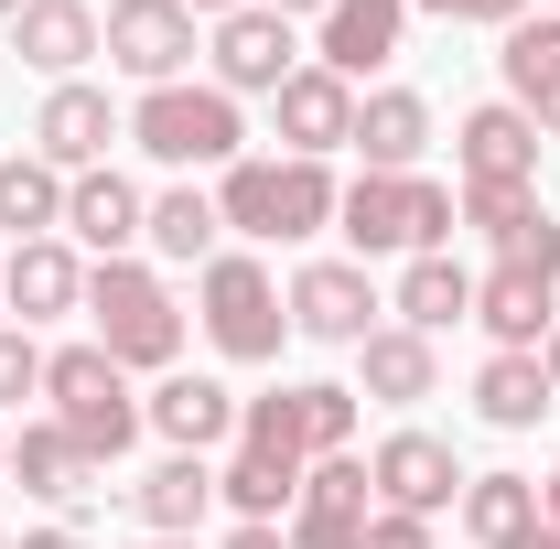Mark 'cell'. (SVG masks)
Segmentation results:
<instances>
[{"instance_id":"cell-1","label":"cell","mask_w":560,"mask_h":549,"mask_svg":"<svg viewBox=\"0 0 560 549\" xmlns=\"http://www.w3.org/2000/svg\"><path fill=\"white\" fill-rule=\"evenodd\" d=\"M44 388H55V431H66L86 464H119V453H130L140 399H130V377H119V355L66 344V355H44Z\"/></svg>"},{"instance_id":"cell-2","label":"cell","mask_w":560,"mask_h":549,"mask_svg":"<svg viewBox=\"0 0 560 549\" xmlns=\"http://www.w3.org/2000/svg\"><path fill=\"white\" fill-rule=\"evenodd\" d=\"M550 280H560V226L550 215L506 226V237H495V280H475V324H486L506 355H528L539 324H550Z\"/></svg>"},{"instance_id":"cell-3","label":"cell","mask_w":560,"mask_h":549,"mask_svg":"<svg viewBox=\"0 0 560 549\" xmlns=\"http://www.w3.org/2000/svg\"><path fill=\"white\" fill-rule=\"evenodd\" d=\"M335 215H346V237L366 259H377V248L431 259V248L453 237V195H442L431 173H355V195H335Z\"/></svg>"},{"instance_id":"cell-4","label":"cell","mask_w":560,"mask_h":549,"mask_svg":"<svg viewBox=\"0 0 560 549\" xmlns=\"http://www.w3.org/2000/svg\"><path fill=\"white\" fill-rule=\"evenodd\" d=\"M226 226H248V237H313L324 215H335V173L324 162H226V195H215Z\"/></svg>"},{"instance_id":"cell-5","label":"cell","mask_w":560,"mask_h":549,"mask_svg":"<svg viewBox=\"0 0 560 549\" xmlns=\"http://www.w3.org/2000/svg\"><path fill=\"white\" fill-rule=\"evenodd\" d=\"M86 313H97V355H119V366H173L184 355V313H173V291L130 259H108V270L86 280Z\"/></svg>"},{"instance_id":"cell-6","label":"cell","mask_w":560,"mask_h":549,"mask_svg":"<svg viewBox=\"0 0 560 549\" xmlns=\"http://www.w3.org/2000/svg\"><path fill=\"white\" fill-rule=\"evenodd\" d=\"M346 431H355V388H270L237 410V453L302 475V453H346Z\"/></svg>"},{"instance_id":"cell-7","label":"cell","mask_w":560,"mask_h":549,"mask_svg":"<svg viewBox=\"0 0 560 549\" xmlns=\"http://www.w3.org/2000/svg\"><path fill=\"white\" fill-rule=\"evenodd\" d=\"M130 140L151 162H237V97L226 86H151L130 108Z\"/></svg>"},{"instance_id":"cell-8","label":"cell","mask_w":560,"mask_h":549,"mask_svg":"<svg viewBox=\"0 0 560 549\" xmlns=\"http://www.w3.org/2000/svg\"><path fill=\"white\" fill-rule=\"evenodd\" d=\"M206 335H215V355H237V366L280 355V291H270L259 259H206Z\"/></svg>"},{"instance_id":"cell-9","label":"cell","mask_w":560,"mask_h":549,"mask_svg":"<svg viewBox=\"0 0 560 549\" xmlns=\"http://www.w3.org/2000/svg\"><path fill=\"white\" fill-rule=\"evenodd\" d=\"M184 55H195V11L184 0H119L108 11V66H130L140 86H184Z\"/></svg>"},{"instance_id":"cell-10","label":"cell","mask_w":560,"mask_h":549,"mask_svg":"<svg viewBox=\"0 0 560 549\" xmlns=\"http://www.w3.org/2000/svg\"><path fill=\"white\" fill-rule=\"evenodd\" d=\"M366 484H377L399 517H431V506H453L475 475L453 464V442H431V431H388V442H377V464H366Z\"/></svg>"},{"instance_id":"cell-11","label":"cell","mask_w":560,"mask_h":549,"mask_svg":"<svg viewBox=\"0 0 560 549\" xmlns=\"http://www.w3.org/2000/svg\"><path fill=\"white\" fill-rule=\"evenodd\" d=\"M302 517H291V549H366V464H346V453H324L313 475H302V495H291Z\"/></svg>"},{"instance_id":"cell-12","label":"cell","mask_w":560,"mask_h":549,"mask_svg":"<svg viewBox=\"0 0 560 549\" xmlns=\"http://www.w3.org/2000/svg\"><path fill=\"white\" fill-rule=\"evenodd\" d=\"M280 140H291V162H324L335 140H355V97H346V75L291 66V86H280Z\"/></svg>"},{"instance_id":"cell-13","label":"cell","mask_w":560,"mask_h":549,"mask_svg":"<svg viewBox=\"0 0 560 549\" xmlns=\"http://www.w3.org/2000/svg\"><path fill=\"white\" fill-rule=\"evenodd\" d=\"M366 313H377V291H366V270H346V259H324V270L291 280V324L313 344H366Z\"/></svg>"},{"instance_id":"cell-14","label":"cell","mask_w":560,"mask_h":549,"mask_svg":"<svg viewBox=\"0 0 560 549\" xmlns=\"http://www.w3.org/2000/svg\"><path fill=\"white\" fill-rule=\"evenodd\" d=\"M33 140H44V162H55V173H97V151L119 140V108H108L97 86H55V97H44V119H33Z\"/></svg>"},{"instance_id":"cell-15","label":"cell","mask_w":560,"mask_h":549,"mask_svg":"<svg viewBox=\"0 0 560 549\" xmlns=\"http://www.w3.org/2000/svg\"><path fill=\"white\" fill-rule=\"evenodd\" d=\"M215 75H226V86H291V22H280V11H226V22H215Z\"/></svg>"},{"instance_id":"cell-16","label":"cell","mask_w":560,"mask_h":549,"mask_svg":"<svg viewBox=\"0 0 560 549\" xmlns=\"http://www.w3.org/2000/svg\"><path fill=\"white\" fill-rule=\"evenodd\" d=\"M399 22H410V0H335L324 11V75H366L399 55Z\"/></svg>"},{"instance_id":"cell-17","label":"cell","mask_w":560,"mask_h":549,"mask_svg":"<svg viewBox=\"0 0 560 549\" xmlns=\"http://www.w3.org/2000/svg\"><path fill=\"white\" fill-rule=\"evenodd\" d=\"M539 173V119L528 108H475L464 119V184H528Z\"/></svg>"},{"instance_id":"cell-18","label":"cell","mask_w":560,"mask_h":549,"mask_svg":"<svg viewBox=\"0 0 560 549\" xmlns=\"http://www.w3.org/2000/svg\"><path fill=\"white\" fill-rule=\"evenodd\" d=\"M0 291L22 302V324H44V313H75L86 302V270H75V248H55V237H22L0 259Z\"/></svg>"},{"instance_id":"cell-19","label":"cell","mask_w":560,"mask_h":549,"mask_svg":"<svg viewBox=\"0 0 560 549\" xmlns=\"http://www.w3.org/2000/svg\"><path fill=\"white\" fill-rule=\"evenodd\" d=\"M11 33H22V66H44V75H75L97 55V11L86 0H22Z\"/></svg>"},{"instance_id":"cell-20","label":"cell","mask_w":560,"mask_h":549,"mask_svg":"<svg viewBox=\"0 0 560 549\" xmlns=\"http://www.w3.org/2000/svg\"><path fill=\"white\" fill-rule=\"evenodd\" d=\"M355 151H366V173H410L420 151H431V108H420L410 86L366 97V108H355Z\"/></svg>"},{"instance_id":"cell-21","label":"cell","mask_w":560,"mask_h":549,"mask_svg":"<svg viewBox=\"0 0 560 549\" xmlns=\"http://www.w3.org/2000/svg\"><path fill=\"white\" fill-rule=\"evenodd\" d=\"M66 226L86 237V248H108V259H119V248L140 237V195H130V173H108V162H97V173H75V184H66Z\"/></svg>"},{"instance_id":"cell-22","label":"cell","mask_w":560,"mask_h":549,"mask_svg":"<svg viewBox=\"0 0 560 549\" xmlns=\"http://www.w3.org/2000/svg\"><path fill=\"white\" fill-rule=\"evenodd\" d=\"M140 420H151L162 442H184V453H206V442H226V431H237V399H226L215 377H162V399H151Z\"/></svg>"},{"instance_id":"cell-23","label":"cell","mask_w":560,"mask_h":549,"mask_svg":"<svg viewBox=\"0 0 560 549\" xmlns=\"http://www.w3.org/2000/svg\"><path fill=\"white\" fill-rule=\"evenodd\" d=\"M506 86H517V108L539 119V130H560V22H506Z\"/></svg>"},{"instance_id":"cell-24","label":"cell","mask_w":560,"mask_h":549,"mask_svg":"<svg viewBox=\"0 0 560 549\" xmlns=\"http://www.w3.org/2000/svg\"><path fill=\"white\" fill-rule=\"evenodd\" d=\"M11 475H22V495H55V506H75V495H97V464H86V453H75L66 431H22V442H11Z\"/></svg>"},{"instance_id":"cell-25","label":"cell","mask_w":560,"mask_h":549,"mask_svg":"<svg viewBox=\"0 0 560 549\" xmlns=\"http://www.w3.org/2000/svg\"><path fill=\"white\" fill-rule=\"evenodd\" d=\"M399 313H410V335H442V324H464V313H475V280L431 248V259L399 270Z\"/></svg>"},{"instance_id":"cell-26","label":"cell","mask_w":560,"mask_h":549,"mask_svg":"<svg viewBox=\"0 0 560 549\" xmlns=\"http://www.w3.org/2000/svg\"><path fill=\"white\" fill-rule=\"evenodd\" d=\"M464 528H475L486 549L528 539V528H539V484H528V475H475V484H464Z\"/></svg>"},{"instance_id":"cell-27","label":"cell","mask_w":560,"mask_h":549,"mask_svg":"<svg viewBox=\"0 0 560 549\" xmlns=\"http://www.w3.org/2000/svg\"><path fill=\"white\" fill-rule=\"evenodd\" d=\"M206 506H215V475H206V464H195V453H173L162 475H140V517H151L162 539H184V528H195Z\"/></svg>"},{"instance_id":"cell-28","label":"cell","mask_w":560,"mask_h":549,"mask_svg":"<svg viewBox=\"0 0 560 549\" xmlns=\"http://www.w3.org/2000/svg\"><path fill=\"white\" fill-rule=\"evenodd\" d=\"M475 410L495 431H528V420L550 410V377H539V355H486V377H475Z\"/></svg>"},{"instance_id":"cell-29","label":"cell","mask_w":560,"mask_h":549,"mask_svg":"<svg viewBox=\"0 0 560 549\" xmlns=\"http://www.w3.org/2000/svg\"><path fill=\"white\" fill-rule=\"evenodd\" d=\"M366 399H431V335H366Z\"/></svg>"},{"instance_id":"cell-30","label":"cell","mask_w":560,"mask_h":549,"mask_svg":"<svg viewBox=\"0 0 560 549\" xmlns=\"http://www.w3.org/2000/svg\"><path fill=\"white\" fill-rule=\"evenodd\" d=\"M0 226H22V237L66 226V184H55V162H0Z\"/></svg>"},{"instance_id":"cell-31","label":"cell","mask_w":560,"mask_h":549,"mask_svg":"<svg viewBox=\"0 0 560 549\" xmlns=\"http://www.w3.org/2000/svg\"><path fill=\"white\" fill-rule=\"evenodd\" d=\"M215 226H226V215H215L195 184H184V195H162V206L140 215V237H151L162 259H206V248H215Z\"/></svg>"},{"instance_id":"cell-32","label":"cell","mask_w":560,"mask_h":549,"mask_svg":"<svg viewBox=\"0 0 560 549\" xmlns=\"http://www.w3.org/2000/svg\"><path fill=\"white\" fill-rule=\"evenodd\" d=\"M464 215H475L486 237H506V226L539 215V184H464Z\"/></svg>"},{"instance_id":"cell-33","label":"cell","mask_w":560,"mask_h":549,"mask_svg":"<svg viewBox=\"0 0 560 549\" xmlns=\"http://www.w3.org/2000/svg\"><path fill=\"white\" fill-rule=\"evenodd\" d=\"M22 388H44V355L33 335H0V399H22Z\"/></svg>"},{"instance_id":"cell-34","label":"cell","mask_w":560,"mask_h":549,"mask_svg":"<svg viewBox=\"0 0 560 549\" xmlns=\"http://www.w3.org/2000/svg\"><path fill=\"white\" fill-rule=\"evenodd\" d=\"M420 11H442V22H528V0H420Z\"/></svg>"},{"instance_id":"cell-35","label":"cell","mask_w":560,"mask_h":549,"mask_svg":"<svg viewBox=\"0 0 560 549\" xmlns=\"http://www.w3.org/2000/svg\"><path fill=\"white\" fill-rule=\"evenodd\" d=\"M366 549H431V517H399V506H388V517L366 528Z\"/></svg>"},{"instance_id":"cell-36","label":"cell","mask_w":560,"mask_h":549,"mask_svg":"<svg viewBox=\"0 0 560 549\" xmlns=\"http://www.w3.org/2000/svg\"><path fill=\"white\" fill-rule=\"evenodd\" d=\"M226 549H291V539H280V528H248V517H237V539H226Z\"/></svg>"},{"instance_id":"cell-37","label":"cell","mask_w":560,"mask_h":549,"mask_svg":"<svg viewBox=\"0 0 560 549\" xmlns=\"http://www.w3.org/2000/svg\"><path fill=\"white\" fill-rule=\"evenodd\" d=\"M22 549H86V539H75V528H33Z\"/></svg>"},{"instance_id":"cell-38","label":"cell","mask_w":560,"mask_h":549,"mask_svg":"<svg viewBox=\"0 0 560 549\" xmlns=\"http://www.w3.org/2000/svg\"><path fill=\"white\" fill-rule=\"evenodd\" d=\"M539 377H550V399H560V324H550V344H539Z\"/></svg>"},{"instance_id":"cell-39","label":"cell","mask_w":560,"mask_h":549,"mask_svg":"<svg viewBox=\"0 0 560 549\" xmlns=\"http://www.w3.org/2000/svg\"><path fill=\"white\" fill-rule=\"evenodd\" d=\"M539 528H560V475H550V484H539Z\"/></svg>"},{"instance_id":"cell-40","label":"cell","mask_w":560,"mask_h":549,"mask_svg":"<svg viewBox=\"0 0 560 549\" xmlns=\"http://www.w3.org/2000/svg\"><path fill=\"white\" fill-rule=\"evenodd\" d=\"M259 11H280V22H291V11H335V0H259Z\"/></svg>"},{"instance_id":"cell-41","label":"cell","mask_w":560,"mask_h":549,"mask_svg":"<svg viewBox=\"0 0 560 549\" xmlns=\"http://www.w3.org/2000/svg\"><path fill=\"white\" fill-rule=\"evenodd\" d=\"M506 549H560V528H528V539H506Z\"/></svg>"},{"instance_id":"cell-42","label":"cell","mask_w":560,"mask_h":549,"mask_svg":"<svg viewBox=\"0 0 560 549\" xmlns=\"http://www.w3.org/2000/svg\"><path fill=\"white\" fill-rule=\"evenodd\" d=\"M184 11H215V22H226V11H237V0H184Z\"/></svg>"},{"instance_id":"cell-43","label":"cell","mask_w":560,"mask_h":549,"mask_svg":"<svg viewBox=\"0 0 560 549\" xmlns=\"http://www.w3.org/2000/svg\"><path fill=\"white\" fill-rule=\"evenodd\" d=\"M151 549H184V539H151Z\"/></svg>"},{"instance_id":"cell-44","label":"cell","mask_w":560,"mask_h":549,"mask_svg":"<svg viewBox=\"0 0 560 549\" xmlns=\"http://www.w3.org/2000/svg\"><path fill=\"white\" fill-rule=\"evenodd\" d=\"M0 11H22V0H0Z\"/></svg>"},{"instance_id":"cell-45","label":"cell","mask_w":560,"mask_h":549,"mask_svg":"<svg viewBox=\"0 0 560 549\" xmlns=\"http://www.w3.org/2000/svg\"><path fill=\"white\" fill-rule=\"evenodd\" d=\"M0 464H11V442H0Z\"/></svg>"},{"instance_id":"cell-46","label":"cell","mask_w":560,"mask_h":549,"mask_svg":"<svg viewBox=\"0 0 560 549\" xmlns=\"http://www.w3.org/2000/svg\"><path fill=\"white\" fill-rule=\"evenodd\" d=\"M0 549H11V539H0Z\"/></svg>"}]
</instances>
